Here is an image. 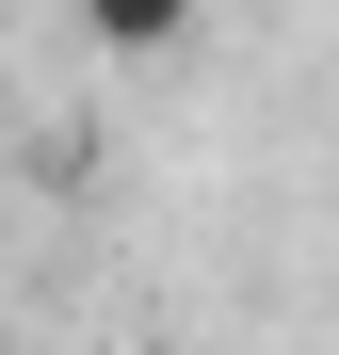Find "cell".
Instances as JSON below:
<instances>
[{
  "instance_id": "obj_1",
  "label": "cell",
  "mask_w": 339,
  "mask_h": 355,
  "mask_svg": "<svg viewBox=\"0 0 339 355\" xmlns=\"http://www.w3.org/2000/svg\"><path fill=\"white\" fill-rule=\"evenodd\" d=\"M97 49H130V65H162V49H194V0H81Z\"/></svg>"
}]
</instances>
